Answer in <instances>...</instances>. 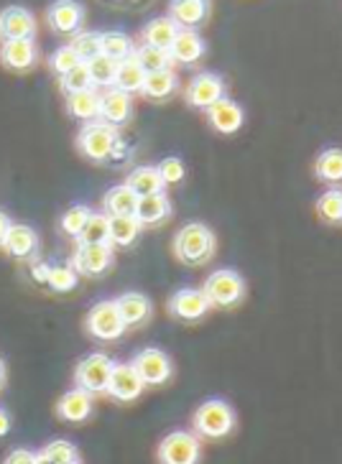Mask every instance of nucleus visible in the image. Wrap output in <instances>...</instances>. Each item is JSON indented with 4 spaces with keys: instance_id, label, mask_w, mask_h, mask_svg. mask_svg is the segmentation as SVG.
Here are the masks:
<instances>
[{
    "instance_id": "29",
    "label": "nucleus",
    "mask_w": 342,
    "mask_h": 464,
    "mask_svg": "<svg viewBox=\"0 0 342 464\" xmlns=\"http://www.w3.org/2000/svg\"><path fill=\"white\" fill-rule=\"evenodd\" d=\"M67 112L72 115V118L83 121V123L100 121V92H97V90H87V92L69 95L67 97Z\"/></svg>"
},
{
    "instance_id": "48",
    "label": "nucleus",
    "mask_w": 342,
    "mask_h": 464,
    "mask_svg": "<svg viewBox=\"0 0 342 464\" xmlns=\"http://www.w3.org/2000/svg\"><path fill=\"white\" fill-rule=\"evenodd\" d=\"M5 378H8V370H5V362L0 360V388L5 385Z\"/></svg>"
},
{
    "instance_id": "5",
    "label": "nucleus",
    "mask_w": 342,
    "mask_h": 464,
    "mask_svg": "<svg viewBox=\"0 0 342 464\" xmlns=\"http://www.w3.org/2000/svg\"><path fill=\"white\" fill-rule=\"evenodd\" d=\"M112 370H115V362L105 353H90L77 362L74 382H77V388L87 391L90 396H108Z\"/></svg>"
},
{
    "instance_id": "37",
    "label": "nucleus",
    "mask_w": 342,
    "mask_h": 464,
    "mask_svg": "<svg viewBox=\"0 0 342 464\" xmlns=\"http://www.w3.org/2000/svg\"><path fill=\"white\" fill-rule=\"evenodd\" d=\"M80 284V274L72 268V263H52V271H49V288L56 294H67L74 291Z\"/></svg>"
},
{
    "instance_id": "33",
    "label": "nucleus",
    "mask_w": 342,
    "mask_h": 464,
    "mask_svg": "<svg viewBox=\"0 0 342 464\" xmlns=\"http://www.w3.org/2000/svg\"><path fill=\"white\" fill-rule=\"evenodd\" d=\"M77 243H83V246H110L108 215H97V212H93V218L84 225L83 235L77 237Z\"/></svg>"
},
{
    "instance_id": "46",
    "label": "nucleus",
    "mask_w": 342,
    "mask_h": 464,
    "mask_svg": "<svg viewBox=\"0 0 342 464\" xmlns=\"http://www.w3.org/2000/svg\"><path fill=\"white\" fill-rule=\"evenodd\" d=\"M11 227H14V219L8 218V212L0 209V247L5 246V237H8Z\"/></svg>"
},
{
    "instance_id": "35",
    "label": "nucleus",
    "mask_w": 342,
    "mask_h": 464,
    "mask_svg": "<svg viewBox=\"0 0 342 464\" xmlns=\"http://www.w3.org/2000/svg\"><path fill=\"white\" fill-rule=\"evenodd\" d=\"M69 44L77 52L83 64H90V62H95V59L103 56V34H97V31H83L80 36H74Z\"/></svg>"
},
{
    "instance_id": "30",
    "label": "nucleus",
    "mask_w": 342,
    "mask_h": 464,
    "mask_svg": "<svg viewBox=\"0 0 342 464\" xmlns=\"http://www.w3.org/2000/svg\"><path fill=\"white\" fill-rule=\"evenodd\" d=\"M136 54V44L131 36H125L123 31H108L103 34V56L112 59L115 64H121L125 59Z\"/></svg>"
},
{
    "instance_id": "27",
    "label": "nucleus",
    "mask_w": 342,
    "mask_h": 464,
    "mask_svg": "<svg viewBox=\"0 0 342 464\" xmlns=\"http://www.w3.org/2000/svg\"><path fill=\"white\" fill-rule=\"evenodd\" d=\"M179 90V74L174 69H164V72H153V74H146V82H143V90L141 95L149 97V100H156L161 102L166 97H171Z\"/></svg>"
},
{
    "instance_id": "20",
    "label": "nucleus",
    "mask_w": 342,
    "mask_h": 464,
    "mask_svg": "<svg viewBox=\"0 0 342 464\" xmlns=\"http://www.w3.org/2000/svg\"><path fill=\"white\" fill-rule=\"evenodd\" d=\"M171 21L177 24L179 31H197L205 26L210 18V3L205 0H177L169 5Z\"/></svg>"
},
{
    "instance_id": "25",
    "label": "nucleus",
    "mask_w": 342,
    "mask_h": 464,
    "mask_svg": "<svg viewBox=\"0 0 342 464\" xmlns=\"http://www.w3.org/2000/svg\"><path fill=\"white\" fill-rule=\"evenodd\" d=\"M177 36L179 26L171 21V15L151 18L149 24L143 26V44H146V46H153V49H164V52H169Z\"/></svg>"
},
{
    "instance_id": "22",
    "label": "nucleus",
    "mask_w": 342,
    "mask_h": 464,
    "mask_svg": "<svg viewBox=\"0 0 342 464\" xmlns=\"http://www.w3.org/2000/svg\"><path fill=\"white\" fill-rule=\"evenodd\" d=\"M171 199L164 194H153V197H143V199H138L136 205V215L133 218L138 219V225L141 227H156V225H161L166 219L171 218Z\"/></svg>"
},
{
    "instance_id": "41",
    "label": "nucleus",
    "mask_w": 342,
    "mask_h": 464,
    "mask_svg": "<svg viewBox=\"0 0 342 464\" xmlns=\"http://www.w3.org/2000/svg\"><path fill=\"white\" fill-rule=\"evenodd\" d=\"M87 69H90V80H93V84H95V90L97 87H105V90H110L112 82H115L118 64H115L112 59H108V56H100V59H95V62H90Z\"/></svg>"
},
{
    "instance_id": "15",
    "label": "nucleus",
    "mask_w": 342,
    "mask_h": 464,
    "mask_svg": "<svg viewBox=\"0 0 342 464\" xmlns=\"http://www.w3.org/2000/svg\"><path fill=\"white\" fill-rule=\"evenodd\" d=\"M3 250L15 260H28V263L39 260V250H42L39 232L34 230V227H28V225H15L14 222V227H11L8 237H5Z\"/></svg>"
},
{
    "instance_id": "34",
    "label": "nucleus",
    "mask_w": 342,
    "mask_h": 464,
    "mask_svg": "<svg viewBox=\"0 0 342 464\" xmlns=\"http://www.w3.org/2000/svg\"><path fill=\"white\" fill-rule=\"evenodd\" d=\"M141 69L146 72V74H153V72H164V69H171V54L164 52V49H153V46H138L136 54H133Z\"/></svg>"
},
{
    "instance_id": "47",
    "label": "nucleus",
    "mask_w": 342,
    "mask_h": 464,
    "mask_svg": "<svg viewBox=\"0 0 342 464\" xmlns=\"http://www.w3.org/2000/svg\"><path fill=\"white\" fill-rule=\"evenodd\" d=\"M11 426H14V423H11V416H8V411L0 409V439H3L5 434H8V431H11Z\"/></svg>"
},
{
    "instance_id": "43",
    "label": "nucleus",
    "mask_w": 342,
    "mask_h": 464,
    "mask_svg": "<svg viewBox=\"0 0 342 464\" xmlns=\"http://www.w3.org/2000/svg\"><path fill=\"white\" fill-rule=\"evenodd\" d=\"M156 169H159V174H161V179H164L166 187H169V184H179V181L184 179V174H187V169H184V164H181V159H177V156L164 159V161L156 166Z\"/></svg>"
},
{
    "instance_id": "24",
    "label": "nucleus",
    "mask_w": 342,
    "mask_h": 464,
    "mask_svg": "<svg viewBox=\"0 0 342 464\" xmlns=\"http://www.w3.org/2000/svg\"><path fill=\"white\" fill-rule=\"evenodd\" d=\"M125 184L131 187V191L136 194L138 199L153 197V194H164L166 189L164 179H161L156 166H138V169H133V171L128 174Z\"/></svg>"
},
{
    "instance_id": "16",
    "label": "nucleus",
    "mask_w": 342,
    "mask_h": 464,
    "mask_svg": "<svg viewBox=\"0 0 342 464\" xmlns=\"http://www.w3.org/2000/svg\"><path fill=\"white\" fill-rule=\"evenodd\" d=\"M39 62V46L36 42H11L0 44V64L15 72V74H26L36 67Z\"/></svg>"
},
{
    "instance_id": "26",
    "label": "nucleus",
    "mask_w": 342,
    "mask_h": 464,
    "mask_svg": "<svg viewBox=\"0 0 342 464\" xmlns=\"http://www.w3.org/2000/svg\"><path fill=\"white\" fill-rule=\"evenodd\" d=\"M138 197L131 191L128 184H118V187H110L103 197V207H105V215L108 218H133L136 215Z\"/></svg>"
},
{
    "instance_id": "17",
    "label": "nucleus",
    "mask_w": 342,
    "mask_h": 464,
    "mask_svg": "<svg viewBox=\"0 0 342 464\" xmlns=\"http://www.w3.org/2000/svg\"><path fill=\"white\" fill-rule=\"evenodd\" d=\"M133 115V100L131 95H125L121 90H105L100 92V121L103 123L112 125V128H121L131 121Z\"/></svg>"
},
{
    "instance_id": "7",
    "label": "nucleus",
    "mask_w": 342,
    "mask_h": 464,
    "mask_svg": "<svg viewBox=\"0 0 342 464\" xmlns=\"http://www.w3.org/2000/svg\"><path fill=\"white\" fill-rule=\"evenodd\" d=\"M84 329L90 337L100 342L121 340L125 334V322L121 319V312L115 306V301H100L90 309V314L84 319Z\"/></svg>"
},
{
    "instance_id": "50",
    "label": "nucleus",
    "mask_w": 342,
    "mask_h": 464,
    "mask_svg": "<svg viewBox=\"0 0 342 464\" xmlns=\"http://www.w3.org/2000/svg\"><path fill=\"white\" fill-rule=\"evenodd\" d=\"M74 464H83V462H74Z\"/></svg>"
},
{
    "instance_id": "23",
    "label": "nucleus",
    "mask_w": 342,
    "mask_h": 464,
    "mask_svg": "<svg viewBox=\"0 0 342 464\" xmlns=\"http://www.w3.org/2000/svg\"><path fill=\"white\" fill-rule=\"evenodd\" d=\"M205 52L207 44L197 31H179V36L169 49L174 64H194V62H200L205 56Z\"/></svg>"
},
{
    "instance_id": "32",
    "label": "nucleus",
    "mask_w": 342,
    "mask_h": 464,
    "mask_svg": "<svg viewBox=\"0 0 342 464\" xmlns=\"http://www.w3.org/2000/svg\"><path fill=\"white\" fill-rule=\"evenodd\" d=\"M315 174L327 184H340L342 181V149H327L319 153L315 161Z\"/></svg>"
},
{
    "instance_id": "36",
    "label": "nucleus",
    "mask_w": 342,
    "mask_h": 464,
    "mask_svg": "<svg viewBox=\"0 0 342 464\" xmlns=\"http://www.w3.org/2000/svg\"><path fill=\"white\" fill-rule=\"evenodd\" d=\"M90 218H93V209H90V207L72 205L67 212L62 215V219H59V230L64 232L67 237H74V240H77V237L83 235L84 225L90 222Z\"/></svg>"
},
{
    "instance_id": "40",
    "label": "nucleus",
    "mask_w": 342,
    "mask_h": 464,
    "mask_svg": "<svg viewBox=\"0 0 342 464\" xmlns=\"http://www.w3.org/2000/svg\"><path fill=\"white\" fill-rule=\"evenodd\" d=\"M83 62H80V56L77 52L72 49V44H64V46H59L54 49L52 54H49V69L54 72L56 77H64L69 74L74 67H80Z\"/></svg>"
},
{
    "instance_id": "2",
    "label": "nucleus",
    "mask_w": 342,
    "mask_h": 464,
    "mask_svg": "<svg viewBox=\"0 0 342 464\" xmlns=\"http://www.w3.org/2000/svg\"><path fill=\"white\" fill-rule=\"evenodd\" d=\"M123 138L118 133V128L103 123V121H93L80 128V133L74 138V146L80 150V156L93 161V164H105L110 161L112 150L118 149Z\"/></svg>"
},
{
    "instance_id": "6",
    "label": "nucleus",
    "mask_w": 342,
    "mask_h": 464,
    "mask_svg": "<svg viewBox=\"0 0 342 464\" xmlns=\"http://www.w3.org/2000/svg\"><path fill=\"white\" fill-rule=\"evenodd\" d=\"M156 459H159V464H200V459H202L200 437L192 431H184V429L166 434L159 441Z\"/></svg>"
},
{
    "instance_id": "11",
    "label": "nucleus",
    "mask_w": 342,
    "mask_h": 464,
    "mask_svg": "<svg viewBox=\"0 0 342 464\" xmlns=\"http://www.w3.org/2000/svg\"><path fill=\"white\" fill-rule=\"evenodd\" d=\"M187 105H192L194 110H210L212 105H218L220 100L228 97V84L220 74H210V72H202L192 77V82L187 84Z\"/></svg>"
},
{
    "instance_id": "13",
    "label": "nucleus",
    "mask_w": 342,
    "mask_h": 464,
    "mask_svg": "<svg viewBox=\"0 0 342 464\" xmlns=\"http://www.w3.org/2000/svg\"><path fill=\"white\" fill-rule=\"evenodd\" d=\"M169 314L177 316L181 322H197L212 309L207 301L202 288H179L177 294H171V299L166 304Z\"/></svg>"
},
{
    "instance_id": "28",
    "label": "nucleus",
    "mask_w": 342,
    "mask_h": 464,
    "mask_svg": "<svg viewBox=\"0 0 342 464\" xmlns=\"http://www.w3.org/2000/svg\"><path fill=\"white\" fill-rule=\"evenodd\" d=\"M143 82H146V72L141 69L136 59H125L118 64V72H115V82H112V90H121L125 95H136L143 90Z\"/></svg>"
},
{
    "instance_id": "12",
    "label": "nucleus",
    "mask_w": 342,
    "mask_h": 464,
    "mask_svg": "<svg viewBox=\"0 0 342 464\" xmlns=\"http://www.w3.org/2000/svg\"><path fill=\"white\" fill-rule=\"evenodd\" d=\"M115 263V250L112 246H83L77 243L74 256H72V268L87 278H100L112 268Z\"/></svg>"
},
{
    "instance_id": "19",
    "label": "nucleus",
    "mask_w": 342,
    "mask_h": 464,
    "mask_svg": "<svg viewBox=\"0 0 342 464\" xmlns=\"http://www.w3.org/2000/svg\"><path fill=\"white\" fill-rule=\"evenodd\" d=\"M207 121L222 136H233L246 123V112H243V108L235 100L225 97V100H220L218 105H212V108L207 110Z\"/></svg>"
},
{
    "instance_id": "39",
    "label": "nucleus",
    "mask_w": 342,
    "mask_h": 464,
    "mask_svg": "<svg viewBox=\"0 0 342 464\" xmlns=\"http://www.w3.org/2000/svg\"><path fill=\"white\" fill-rule=\"evenodd\" d=\"M59 90L67 97L77 95V92H87V90H95V84L90 80V69H87V64H80V67L72 69L69 74L59 77Z\"/></svg>"
},
{
    "instance_id": "45",
    "label": "nucleus",
    "mask_w": 342,
    "mask_h": 464,
    "mask_svg": "<svg viewBox=\"0 0 342 464\" xmlns=\"http://www.w3.org/2000/svg\"><path fill=\"white\" fill-rule=\"evenodd\" d=\"M49 271H52V263H46V260H34V263H31V276H34V281H39L44 286H49Z\"/></svg>"
},
{
    "instance_id": "31",
    "label": "nucleus",
    "mask_w": 342,
    "mask_h": 464,
    "mask_svg": "<svg viewBox=\"0 0 342 464\" xmlns=\"http://www.w3.org/2000/svg\"><path fill=\"white\" fill-rule=\"evenodd\" d=\"M141 225L136 218H110V246L131 247L141 235Z\"/></svg>"
},
{
    "instance_id": "14",
    "label": "nucleus",
    "mask_w": 342,
    "mask_h": 464,
    "mask_svg": "<svg viewBox=\"0 0 342 464\" xmlns=\"http://www.w3.org/2000/svg\"><path fill=\"white\" fill-rule=\"evenodd\" d=\"M146 382L141 381V375L136 372V368L131 362H115V370L110 375V385H108V396L121 401V403H131L136 401L143 393Z\"/></svg>"
},
{
    "instance_id": "21",
    "label": "nucleus",
    "mask_w": 342,
    "mask_h": 464,
    "mask_svg": "<svg viewBox=\"0 0 342 464\" xmlns=\"http://www.w3.org/2000/svg\"><path fill=\"white\" fill-rule=\"evenodd\" d=\"M115 301L118 312H121V319L125 322V327H138L143 324L151 314H153V306H151V299L141 291H125Z\"/></svg>"
},
{
    "instance_id": "10",
    "label": "nucleus",
    "mask_w": 342,
    "mask_h": 464,
    "mask_svg": "<svg viewBox=\"0 0 342 464\" xmlns=\"http://www.w3.org/2000/svg\"><path fill=\"white\" fill-rule=\"evenodd\" d=\"M136 372L141 375V381L146 382V385H164V382L171 381V375H174V362H171V357L166 355L164 350H159V347H146V350H141L136 357H133V362H131Z\"/></svg>"
},
{
    "instance_id": "9",
    "label": "nucleus",
    "mask_w": 342,
    "mask_h": 464,
    "mask_svg": "<svg viewBox=\"0 0 342 464\" xmlns=\"http://www.w3.org/2000/svg\"><path fill=\"white\" fill-rule=\"evenodd\" d=\"M46 26L56 36H80L84 26V5L74 3V0H59L52 3L46 11Z\"/></svg>"
},
{
    "instance_id": "3",
    "label": "nucleus",
    "mask_w": 342,
    "mask_h": 464,
    "mask_svg": "<svg viewBox=\"0 0 342 464\" xmlns=\"http://www.w3.org/2000/svg\"><path fill=\"white\" fill-rule=\"evenodd\" d=\"M194 434L202 439H225L235 431V411L230 403L212 398L205 401L192 416Z\"/></svg>"
},
{
    "instance_id": "18",
    "label": "nucleus",
    "mask_w": 342,
    "mask_h": 464,
    "mask_svg": "<svg viewBox=\"0 0 342 464\" xmlns=\"http://www.w3.org/2000/svg\"><path fill=\"white\" fill-rule=\"evenodd\" d=\"M56 419L67 423H84L93 416V396L83 388H72L56 401Z\"/></svg>"
},
{
    "instance_id": "42",
    "label": "nucleus",
    "mask_w": 342,
    "mask_h": 464,
    "mask_svg": "<svg viewBox=\"0 0 342 464\" xmlns=\"http://www.w3.org/2000/svg\"><path fill=\"white\" fill-rule=\"evenodd\" d=\"M317 212L325 222H342V191L327 189L317 199Z\"/></svg>"
},
{
    "instance_id": "4",
    "label": "nucleus",
    "mask_w": 342,
    "mask_h": 464,
    "mask_svg": "<svg viewBox=\"0 0 342 464\" xmlns=\"http://www.w3.org/2000/svg\"><path fill=\"white\" fill-rule=\"evenodd\" d=\"M205 296L210 301V306L215 309H230V306H238L243 296H246V278L233 271V268H218L212 274L207 276L205 281Z\"/></svg>"
},
{
    "instance_id": "38",
    "label": "nucleus",
    "mask_w": 342,
    "mask_h": 464,
    "mask_svg": "<svg viewBox=\"0 0 342 464\" xmlns=\"http://www.w3.org/2000/svg\"><path fill=\"white\" fill-rule=\"evenodd\" d=\"M42 457H46L49 462L54 464H74L80 462V450L72 444V441H67V439H56V441H49L46 447H42V451H39Z\"/></svg>"
},
{
    "instance_id": "44",
    "label": "nucleus",
    "mask_w": 342,
    "mask_h": 464,
    "mask_svg": "<svg viewBox=\"0 0 342 464\" xmlns=\"http://www.w3.org/2000/svg\"><path fill=\"white\" fill-rule=\"evenodd\" d=\"M36 459H39V454H34L31 450H14L8 451L3 464H36Z\"/></svg>"
},
{
    "instance_id": "49",
    "label": "nucleus",
    "mask_w": 342,
    "mask_h": 464,
    "mask_svg": "<svg viewBox=\"0 0 342 464\" xmlns=\"http://www.w3.org/2000/svg\"><path fill=\"white\" fill-rule=\"evenodd\" d=\"M36 464H54V462H49L46 457H42V454H39V459H36Z\"/></svg>"
},
{
    "instance_id": "8",
    "label": "nucleus",
    "mask_w": 342,
    "mask_h": 464,
    "mask_svg": "<svg viewBox=\"0 0 342 464\" xmlns=\"http://www.w3.org/2000/svg\"><path fill=\"white\" fill-rule=\"evenodd\" d=\"M36 18L24 5H8L0 11V44L36 42Z\"/></svg>"
},
{
    "instance_id": "1",
    "label": "nucleus",
    "mask_w": 342,
    "mask_h": 464,
    "mask_svg": "<svg viewBox=\"0 0 342 464\" xmlns=\"http://www.w3.org/2000/svg\"><path fill=\"white\" fill-rule=\"evenodd\" d=\"M174 256L184 266H205L207 260L215 256V232L210 230L202 222H190L174 235Z\"/></svg>"
}]
</instances>
